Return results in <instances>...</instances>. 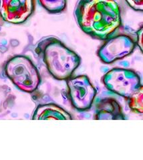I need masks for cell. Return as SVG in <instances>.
I'll list each match as a JSON object with an SVG mask.
<instances>
[{
  "instance_id": "6da1fadb",
  "label": "cell",
  "mask_w": 143,
  "mask_h": 160,
  "mask_svg": "<svg viewBox=\"0 0 143 160\" xmlns=\"http://www.w3.org/2000/svg\"><path fill=\"white\" fill-rule=\"evenodd\" d=\"M79 27L92 38L105 41L122 26L116 0H78L74 11Z\"/></svg>"
},
{
  "instance_id": "7a4b0ae2",
  "label": "cell",
  "mask_w": 143,
  "mask_h": 160,
  "mask_svg": "<svg viewBox=\"0 0 143 160\" xmlns=\"http://www.w3.org/2000/svg\"><path fill=\"white\" fill-rule=\"evenodd\" d=\"M34 52L48 73L59 81H66L72 78L81 63L80 57L55 37L41 39Z\"/></svg>"
},
{
  "instance_id": "3957f363",
  "label": "cell",
  "mask_w": 143,
  "mask_h": 160,
  "mask_svg": "<svg viewBox=\"0 0 143 160\" xmlns=\"http://www.w3.org/2000/svg\"><path fill=\"white\" fill-rule=\"evenodd\" d=\"M4 72L15 86L23 92L34 93L40 85L41 76L37 66L24 55L9 59L5 65Z\"/></svg>"
},
{
  "instance_id": "277c9868",
  "label": "cell",
  "mask_w": 143,
  "mask_h": 160,
  "mask_svg": "<svg viewBox=\"0 0 143 160\" xmlns=\"http://www.w3.org/2000/svg\"><path fill=\"white\" fill-rule=\"evenodd\" d=\"M103 83L110 92L129 99L140 86V78L131 69L114 68L102 78Z\"/></svg>"
},
{
  "instance_id": "5b68a950",
  "label": "cell",
  "mask_w": 143,
  "mask_h": 160,
  "mask_svg": "<svg viewBox=\"0 0 143 160\" xmlns=\"http://www.w3.org/2000/svg\"><path fill=\"white\" fill-rule=\"evenodd\" d=\"M68 98L72 106L80 112L87 111L92 107L97 91L85 75L72 77L66 80Z\"/></svg>"
},
{
  "instance_id": "8992f818",
  "label": "cell",
  "mask_w": 143,
  "mask_h": 160,
  "mask_svg": "<svg viewBox=\"0 0 143 160\" xmlns=\"http://www.w3.org/2000/svg\"><path fill=\"white\" fill-rule=\"evenodd\" d=\"M136 43L125 34L110 37L106 40L97 52L101 61L110 64L129 56L136 47Z\"/></svg>"
},
{
  "instance_id": "52a82bcc",
  "label": "cell",
  "mask_w": 143,
  "mask_h": 160,
  "mask_svg": "<svg viewBox=\"0 0 143 160\" xmlns=\"http://www.w3.org/2000/svg\"><path fill=\"white\" fill-rule=\"evenodd\" d=\"M36 0H0V17L13 24L26 22L35 11Z\"/></svg>"
},
{
  "instance_id": "ba28073f",
  "label": "cell",
  "mask_w": 143,
  "mask_h": 160,
  "mask_svg": "<svg viewBox=\"0 0 143 160\" xmlns=\"http://www.w3.org/2000/svg\"><path fill=\"white\" fill-rule=\"evenodd\" d=\"M95 119L97 120H123L125 116L120 105L114 98H106L96 103Z\"/></svg>"
},
{
  "instance_id": "9c48e42d",
  "label": "cell",
  "mask_w": 143,
  "mask_h": 160,
  "mask_svg": "<svg viewBox=\"0 0 143 160\" xmlns=\"http://www.w3.org/2000/svg\"><path fill=\"white\" fill-rule=\"evenodd\" d=\"M33 120H72V117L64 109L55 103H45L38 106L34 111Z\"/></svg>"
},
{
  "instance_id": "30bf717a",
  "label": "cell",
  "mask_w": 143,
  "mask_h": 160,
  "mask_svg": "<svg viewBox=\"0 0 143 160\" xmlns=\"http://www.w3.org/2000/svg\"><path fill=\"white\" fill-rule=\"evenodd\" d=\"M38 2L48 12L52 14L63 12L67 6V0H38Z\"/></svg>"
},
{
  "instance_id": "8fae6325",
  "label": "cell",
  "mask_w": 143,
  "mask_h": 160,
  "mask_svg": "<svg viewBox=\"0 0 143 160\" xmlns=\"http://www.w3.org/2000/svg\"><path fill=\"white\" fill-rule=\"evenodd\" d=\"M127 99L131 110L136 113H143V86H140Z\"/></svg>"
},
{
  "instance_id": "7c38bea8",
  "label": "cell",
  "mask_w": 143,
  "mask_h": 160,
  "mask_svg": "<svg viewBox=\"0 0 143 160\" xmlns=\"http://www.w3.org/2000/svg\"><path fill=\"white\" fill-rule=\"evenodd\" d=\"M125 2L133 9L143 12V0H125Z\"/></svg>"
},
{
  "instance_id": "4fadbf2b",
  "label": "cell",
  "mask_w": 143,
  "mask_h": 160,
  "mask_svg": "<svg viewBox=\"0 0 143 160\" xmlns=\"http://www.w3.org/2000/svg\"><path fill=\"white\" fill-rule=\"evenodd\" d=\"M141 52L143 53V26L136 32V43Z\"/></svg>"
}]
</instances>
